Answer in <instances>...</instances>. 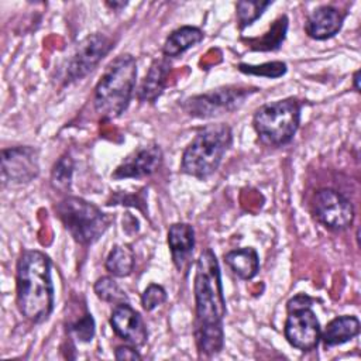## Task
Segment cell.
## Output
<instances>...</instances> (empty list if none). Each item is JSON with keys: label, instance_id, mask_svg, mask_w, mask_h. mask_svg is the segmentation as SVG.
<instances>
[{"label": "cell", "instance_id": "8992f818", "mask_svg": "<svg viewBox=\"0 0 361 361\" xmlns=\"http://www.w3.org/2000/svg\"><path fill=\"white\" fill-rule=\"evenodd\" d=\"M55 212L68 233L82 245L96 243L111 223L96 204L78 196L63 197L56 203Z\"/></svg>", "mask_w": 361, "mask_h": 361}, {"label": "cell", "instance_id": "9c48e42d", "mask_svg": "<svg viewBox=\"0 0 361 361\" xmlns=\"http://www.w3.org/2000/svg\"><path fill=\"white\" fill-rule=\"evenodd\" d=\"M314 217L330 230H344L354 221V206L340 192L324 188L313 196Z\"/></svg>", "mask_w": 361, "mask_h": 361}, {"label": "cell", "instance_id": "d6986e66", "mask_svg": "<svg viewBox=\"0 0 361 361\" xmlns=\"http://www.w3.org/2000/svg\"><path fill=\"white\" fill-rule=\"evenodd\" d=\"M226 262L231 268V271L241 279H252L259 269V258L254 248L245 247L228 251L224 255Z\"/></svg>", "mask_w": 361, "mask_h": 361}, {"label": "cell", "instance_id": "cb8c5ba5", "mask_svg": "<svg viewBox=\"0 0 361 361\" xmlns=\"http://www.w3.org/2000/svg\"><path fill=\"white\" fill-rule=\"evenodd\" d=\"M72 173H73V161L69 154H65L56 161V164L52 168V173H51L52 186L62 192L68 190L71 188Z\"/></svg>", "mask_w": 361, "mask_h": 361}, {"label": "cell", "instance_id": "52a82bcc", "mask_svg": "<svg viewBox=\"0 0 361 361\" xmlns=\"http://www.w3.org/2000/svg\"><path fill=\"white\" fill-rule=\"evenodd\" d=\"M313 299L305 293L292 298L288 305V317L285 322L283 333L288 343L300 350L312 351L320 341V323L310 309Z\"/></svg>", "mask_w": 361, "mask_h": 361}, {"label": "cell", "instance_id": "f1b7e54d", "mask_svg": "<svg viewBox=\"0 0 361 361\" xmlns=\"http://www.w3.org/2000/svg\"><path fill=\"white\" fill-rule=\"evenodd\" d=\"M106 6L111 7L114 11H120L123 7L127 6V3H126V1H107Z\"/></svg>", "mask_w": 361, "mask_h": 361}, {"label": "cell", "instance_id": "484cf974", "mask_svg": "<svg viewBox=\"0 0 361 361\" xmlns=\"http://www.w3.org/2000/svg\"><path fill=\"white\" fill-rule=\"evenodd\" d=\"M166 300V290L157 283L148 285V288L144 290L141 296V305L147 312L154 310L159 305H162Z\"/></svg>", "mask_w": 361, "mask_h": 361}, {"label": "cell", "instance_id": "6da1fadb", "mask_svg": "<svg viewBox=\"0 0 361 361\" xmlns=\"http://www.w3.org/2000/svg\"><path fill=\"white\" fill-rule=\"evenodd\" d=\"M195 337L199 350L206 355H216L223 350L226 299L217 258L212 248L199 255L195 274Z\"/></svg>", "mask_w": 361, "mask_h": 361}, {"label": "cell", "instance_id": "ba28073f", "mask_svg": "<svg viewBox=\"0 0 361 361\" xmlns=\"http://www.w3.org/2000/svg\"><path fill=\"white\" fill-rule=\"evenodd\" d=\"M257 89L241 87V86H224L213 89L207 93L192 96L185 100V111L197 118L216 117L223 113L234 111L250 97Z\"/></svg>", "mask_w": 361, "mask_h": 361}, {"label": "cell", "instance_id": "4fadbf2b", "mask_svg": "<svg viewBox=\"0 0 361 361\" xmlns=\"http://www.w3.org/2000/svg\"><path fill=\"white\" fill-rule=\"evenodd\" d=\"M110 326L118 337H121L134 347H141L147 343V326L141 314L134 310L127 302L114 306L110 314Z\"/></svg>", "mask_w": 361, "mask_h": 361}, {"label": "cell", "instance_id": "e0dca14e", "mask_svg": "<svg viewBox=\"0 0 361 361\" xmlns=\"http://www.w3.org/2000/svg\"><path fill=\"white\" fill-rule=\"evenodd\" d=\"M360 333V320L355 316H338L327 323L320 333V338L326 347H334L353 340Z\"/></svg>", "mask_w": 361, "mask_h": 361}, {"label": "cell", "instance_id": "7402d4cb", "mask_svg": "<svg viewBox=\"0 0 361 361\" xmlns=\"http://www.w3.org/2000/svg\"><path fill=\"white\" fill-rule=\"evenodd\" d=\"M94 293L99 299L107 303L120 305L128 302V296L124 289L111 278V276H102L94 282Z\"/></svg>", "mask_w": 361, "mask_h": 361}, {"label": "cell", "instance_id": "603a6c76", "mask_svg": "<svg viewBox=\"0 0 361 361\" xmlns=\"http://www.w3.org/2000/svg\"><path fill=\"white\" fill-rule=\"evenodd\" d=\"M272 1H238L235 4L237 10V20L240 30H244L245 27L251 25L255 20H258L267 7H269Z\"/></svg>", "mask_w": 361, "mask_h": 361}, {"label": "cell", "instance_id": "7a4b0ae2", "mask_svg": "<svg viewBox=\"0 0 361 361\" xmlns=\"http://www.w3.org/2000/svg\"><path fill=\"white\" fill-rule=\"evenodd\" d=\"M17 306L32 323L47 320L54 309L51 259L38 250H25L17 262Z\"/></svg>", "mask_w": 361, "mask_h": 361}, {"label": "cell", "instance_id": "ffe728a7", "mask_svg": "<svg viewBox=\"0 0 361 361\" xmlns=\"http://www.w3.org/2000/svg\"><path fill=\"white\" fill-rule=\"evenodd\" d=\"M135 264V255L130 245L118 244L111 248L109 252L104 267L113 276H127L133 272Z\"/></svg>", "mask_w": 361, "mask_h": 361}, {"label": "cell", "instance_id": "3957f363", "mask_svg": "<svg viewBox=\"0 0 361 361\" xmlns=\"http://www.w3.org/2000/svg\"><path fill=\"white\" fill-rule=\"evenodd\" d=\"M137 80V62L133 55L116 56L103 72L94 87L93 104L106 120L117 118L128 107Z\"/></svg>", "mask_w": 361, "mask_h": 361}, {"label": "cell", "instance_id": "44dd1931", "mask_svg": "<svg viewBox=\"0 0 361 361\" xmlns=\"http://www.w3.org/2000/svg\"><path fill=\"white\" fill-rule=\"evenodd\" d=\"M286 30H288V17L281 16L272 23V25L264 35L258 38H250L247 39V42L255 51H275L282 45L286 35Z\"/></svg>", "mask_w": 361, "mask_h": 361}, {"label": "cell", "instance_id": "d4e9b609", "mask_svg": "<svg viewBox=\"0 0 361 361\" xmlns=\"http://www.w3.org/2000/svg\"><path fill=\"white\" fill-rule=\"evenodd\" d=\"M238 71L247 75H255V76H265V78H279L285 75L286 72V63L281 61H272L265 62L261 65H248V63H240Z\"/></svg>", "mask_w": 361, "mask_h": 361}, {"label": "cell", "instance_id": "277c9868", "mask_svg": "<svg viewBox=\"0 0 361 361\" xmlns=\"http://www.w3.org/2000/svg\"><path fill=\"white\" fill-rule=\"evenodd\" d=\"M233 141L231 128L224 124H209L188 144L182 154L180 171L197 179L214 173Z\"/></svg>", "mask_w": 361, "mask_h": 361}, {"label": "cell", "instance_id": "4316f807", "mask_svg": "<svg viewBox=\"0 0 361 361\" xmlns=\"http://www.w3.org/2000/svg\"><path fill=\"white\" fill-rule=\"evenodd\" d=\"M71 330L76 334V337L80 341H90L94 336V320L90 313H86L79 320H76L73 324H71Z\"/></svg>", "mask_w": 361, "mask_h": 361}, {"label": "cell", "instance_id": "5b68a950", "mask_svg": "<svg viewBox=\"0 0 361 361\" xmlns=\"http://www.w3.org/2000/svg\"><path fill=\"white\" fill-rule=\"evenodd\" d=\"M300 107V102L295 97L262 104L252 120L261 141L274 147L289 144L299 128Z\"/></svg>", "mask_w": 361, "mask_h": 361}, {"label": "cell", "instance_id": "30bf717a", "mask_svg": "<svg viewBox=\"0 0 361 361\" xmlns=\"http://www.w3.org/2000/svg\"><path fill=\"white\" fill-rule=\"evenodd\" d=\"M113 41L104 34H92L79 42L66 68V82H75L89 75L111 51Z\"/></svg>", "mask_w": 361, "mask_h": 361}, {"label": "cell", "instance_id": "9a60e30c", "mask_svg": "<svg viewBox=\"0 0 361 361\" xmlns=\"http://www.w3.org/2000/svg\"><path fill=\"white\" fill-rule=\"evenodd\" d=\"M168 245L172 254L173 264L182 269L195 248V230L188 223H175L168 230Z\"/></svg>", "mask_w": 361, "mask_h": 361}, {"label": "cell", "instance_id": "f546056e", "mask_svg": "<svg viewBox=\"0 0 361 361\" xmlns=\"http://www.w3.org/2000/svg\"><path fill=\"white\" fill-rule=\"evenodd\" d=\"M353 82H354V89H355L357 92H360V71H355V72H354Z\"/></svg>", "mask_w": 361, "mask_h": 361}, {"label": "cell", "instance_id": "ac0fdd59", "mask_svg": "<svg viewBox=\"0 0 361 361\" xmlns=\"http://www.w3.org/2000/svg\"><path fill=\"white\" fill-rule=\"evenodd\" d=\"M203 39V31L197 27L183 25L172 31L165 39L162 52L166 58H175L197 45Z\"/></svg>", "mask_w": 361, "mask_h": 361}, {"label": "cell", "instance_id": "83f0119b", "mask_svg": "<svg viewBox=\"0 0 361 361\" xmlns=\"http://www.w3.org/2000/svg\"><path fill=\"white\" fill-rule=\"evenodd\" d=\"M116 360H141L140 353L134 345H118L114 351Z\"/></svg>", "mask_w": 361, "mask_h": 361}, {"label": "cell", "instance_id": "2e32d148", "mask_svg": "<svg viewBox=\"0 0 361 361\" xmlns=\"http://www.w3.org/2000/svg\"><path fill=\"white\" fill-rule=\"evenodd\" d=\"M169 72H171L169 58L164 56V58L155 59L151 63L148 73L145 75L138 89V99L141 102L155 103V100L161 96L162 90L165 89Z\"/></svg>", "mask_w": 361, "mask_h": 361}, {"label": "cell", "instance_id": "5bb4252c", "mask_svg": "<svg viewBox=\"0 0 361 361\" xmlns=\"http://www.w3.org/2000/svg\"><path fill=\"white\" fill-rule=\"evenodd\" d=\"M344 16L333 6H320L314 8L305 23L306 34L317 41L336 35L343 25Z\"/></svg>", "mask_w": 361, "mask_h": 361}, {"label": "cell", "instance_id": "8fae6325", "mask_svg": "<svg viewBox=\"0 0 361 361\" xmlns=\"http://www.w3.org/2000/svg\"><path fill=\"white\" fill-rule=\"evenodd\" d=\"M39 173L38 151L28 145L4 148L1 151V179L7 183H28Z\"/></svg>", "mask_w": 361, "mask_h": 361}, {"label": "cell", "instance_id": "7c38bea8", "mask_svg": "<svg viewBox=\"0 0 361 361\" xmlns=\"http://www.w3.org/2000/svg\"><path fill=\"white\" fill-rule=\"evenodd\" d=\"M164 154L158 144H147L134 149L111 173L113 179L142 178L154 173L162 164Z\"/></svg>", "mask_w": 361, "mask_h": 361}]
</instances>
